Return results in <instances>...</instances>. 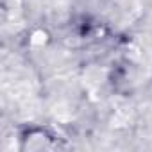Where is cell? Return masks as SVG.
Returning <instances> with one entry per match:
<instances>
[]
</instances>
